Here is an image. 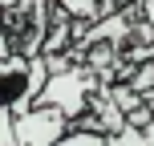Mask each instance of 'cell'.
I'll return each instance as SVG.
<instances>
[{
  "label": "cell",
  "mask_w": 154,
  "mask_h": 146,
  "mask_svg": "<svg viewBox=\"0 0 154 146\" xmlns=\"http://www.w3.org/2000/svg\"><path fill=\"white\" fill-rule=\"evenodd\" d=\"M101 85H106V81H97V73H93L89 65H69V69H61V73H49L37 106L61 110V114L69 118V126H73L77 118L89 110L93 93H101Z\"/></svg>",
  "instance_id": "obj_1"
},
{
  "label": "cell",
  "mask_w": 154,
  "mask_h": 146,
  "mask_svg": "<svg viewBox=\"0 0 154 146\" xmlns=\"http://www.w3.org/2000/svg\"><path fill=\"white\" fill-rule=\"evenodd\" d=\"M65 130H69V118L53 106H29L12 118L16 146H53Z\"/></svg>",
  "instance_id": "obj_2"
},
{
  "label": "cell",
  "mask_w": 154,
  "mask_h": 146,
  "mask_svg": "<svg viewBox=\"0 0 154 146\" xmlns=\"http://www.w3.org/2000/svg\"><path fill=\"white\" fill-rule=\"evenodd\" d=\"M24 73H29V57H20V53L0 57V106H16L20 101Z\"/></svg>",
  "instance_id": "obj_3"
},
{
  "label": "cell",
  "mask_w": 154,
  "mask_h": 146,
  "mask_svg": "<svg viewBox=\"0 0 154 146\" xmlns=\"http://www.w3.org/2000/svg\"><path fill=\"white\" fill-rule=\"evenodd\" d=\"M106 146H154V122H146V126H130L126 122L118 134L106 138Z\"/></svg>",
  "instance_id": "obj_4"
},
{
  "label": "cell",
  "mask_w": 154,
  "mask_h": 146,
  "mask_svg": "<svg viewBox=\"0 0 154 146\" xmlns=\"http://www.w3.org/2000/svg\"><path fill=\"white\" fill-rule=\"evenodd\" d=\"M53 146H106V134L85 130V126H69V130H65Z\"/></svg>",
  "instance_id": "obj_5"
},
{
  "label": "cell",
  "mask_w": 154,
  "mask_h": 146,
  "mask_svg": "<svg viewBox=\"0 0 154 146\" xmlns=\"http://www.w3.org/2000/svg\"><path fill=\"white\" fill-rule=\"evenodd\" d=\"M12 106H0V146H16V134H12Z\"/></svg>",
  "instance_id": "obj_6"
}]
</instances>
